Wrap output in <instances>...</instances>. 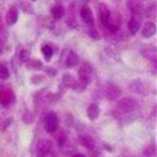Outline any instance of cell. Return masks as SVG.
<instances>
[{"label": "cell", "mask_w": 157, "mask_h": 157, "mask_svg": "<svg viewBox=\"0 0 157 157\" xmlns=\"http://www.w3.org/2000/svg\"><path fill=\"white\" fill-rule=\"evenodd\" d=\"M137 108V102L134 99V98H123L120 99L117 105H115V109H114V114L115 117H120V115H125L128 113H131L132 110H135Z\"/></svg>", "instance_id": "cell-1"}, {"label": "cell", "mask_w": 157, "mask_h": 157, "mask_svg": "<svg viewBox=\"0 0 157 157\" xmlns=\"http://www.w3.org/2000/svg\"><path fill=\"white\" fill-rule=\"evenodd\" d=\"M93 76H94V69H93V66L91 64H88V63H85L81 66V69L78 70V82H81L85 86H87L88 82L93 78Z\"/></svg>", "instance_id": "cell-2"}, {"label": "cell", "mask_w": 157, "mask_h": 157, "mask_svg": "<svg viewBox=\"0 0 157 157\" xmlns=\"http://www.w3.org/2000/svg\"><path fill=\"white\" fill-rule=\"evenodd\" d=\"M126 5L130 10L131 16H142L145 12V7L141 0H128Z\"/></svg>", "instance_id": "cell-3"}, {"label": "cell", "mask_w": 157, "mask_h": 157, "mask_svg": "<svg viewBox=\"0 0 157 157\" xmlns=\"http://www.w3.org/2000/svg\"><path fill=\"white\" fill-rule=\"evenodd\" d=\"M44 126L48 132H54L58 128V117L54 112H49L44 119Z\"/></svg>", "instance_id": "cell-4"}, {"label": "cell", "mask_w": 157, "mask_h": 157, "mask_svg": "<svg viewBox=\"0 0 157 157\" xmlns=\"http://www.w3.org/2000/svg\"><path fill=\"white\" fill-rule=\"evenodd\" d=\"M52 151V142L47 139H42L37 142V157H44L47 153H49Z\"/></svg>", "instance_id": "cell-5"}, {"label": "cell", "mask_w": 157, "mask_h": 157, "mask_svg": "<svg viewBox=\"0 0 157 157\" xmlns=\"http://www.w3.org/2000/svg\"><path fill=\"white\" fill-rule=\"evenodd\" d=\"M121 90L114 83H107L104 87V94L108 99H115L120 96Z\"/></svg>", "instance_id": "cell-6"}, {"label": "cell", "mask_w": 157, "mask_h": 157, "mask_svg": "<svg viewBox=\"0 0 157 157\" xmlns=\"http://www.w3.org/2000/svg\"><path fill=\"white\" fill-rule=\"evenodd\" d=\"M98 9V16H99V20L102 22V25L105 27L107 23H108V20H109V16H110V12H109V9L105 4H98L97 6Z\"/></svg>", "instance_id": "cell-7"}, {"label": "cell", "mask_w": 157, "mask_h": 157, "mask_svg": "<svg viewBox=\"0 0 157 157\" xmlns=\"http://www.w3.org/2000/svg\"><path fill=\"white\" fill-rule=\"evenodd\" d=\"M15 101V94L10 88H5L0 92V103L2 105H9Z\"/></svg>", "instance_id": "cell-8"}, {"label": "cell", "mask_w": 157, "mask_h": 157, "mask_svg": "<svg viewBox=\"0 0 157 157\" xmlns=\"http://www.w3.org/2000/svg\"><path fill=\"white\" fill-rule=\"evenodd\" d=\"M140 52H141V54L145 58H147V59H150L152 61L156 60V47L153 44H145V45H142Z\"/></svg>", "instance_id": "cell-9"}, {"label": "cell", "mask_w": 157, "mask_h": 157, "mask_svg": "<svg viewBox=\"0 0 157 157\" xmlns=\"http://www.w3.org/2000/svg\"><path fill=\"white\" fill-rule=\"evenodd\" d=\"M18 18V10L15 7V6H11L9 9V11L6 12V16H5V20H6V25L7 26H12L16 23Z\"/></svg>", "instance_id": "cell-10"}, {"label": "cell", "mask_w": 157, "mask_h": 157, "mask_svg": "<svg viewBox=\"0 0 157 157\" xmlns=\"http://www.w3.org/2000/svg\"><path fill=\"white\" fill-rule=\"evenodd\" d=\"M80 16L82 18V21L90 26H93V13L91 11V9L88 6H83L80 11Z\"/></svg>", "instance_id": "cell-11"}, {"label": "cell", "mask_w": 157, "mask_h": 157, "mask_svg": "<svg viewBox=\"0 0 157 157\" xmlns=\"http://www.w3.org/2000/svg\"><path fill=\"white\" fill-rule=\"evenodd\" d=\"M141 22H142V16H131L129 21V29L131 34H135L140 29Z\"/></svg>", "instance_id": "cell-12"}, {"label": "cell", "mask_w": 157, "mask_h": 157, "mask_svg": "<svg viewBox=\"0 0 157 157\" xmlns=\"http://www.w3.org/2000/svg\"><path fill=\"white\" fill-rule=\"evenodd\" d=\"M155 33H156V26H155L153 22L147 21L146 23H144V26H142V28H141V34H142L145 38H150V37H152Z\"/></svg>", "instance_id": "cell-13"}, {"label": "cell", "mask_w": 157, "mask_h": 157, "mask_svg": "<svg viewBox=\"0 0 157 157\" xmlns=\"http://www.w3.org/2000/svg\"><path fill=\"white\" fill-rule=\"evenodd\" d=\"M77 64H78V56H77V54L74 53V52H69V54L66 56V60H65V65L67 67H74Z\"/></svg>", "instance_id": "cell-14"}, {"label": "cell", "mask_w": 157, "mask_h": 157, "mask_svg": "<svg viewBox=\"0 0 157 157\" xmlns=\"http://www.w3.org/2000/svg\"><path fill=\"white\" fill-rule=\"evenodd\" d=\"M86 113H87V117L91 120H94L99 115V108H98L97 104H90L88 108H87V110H86Z\"/></svg>", "instance_id": "cell-15"}, {"label": "cell", "mask_w": 157, "mask_h": 157, "mask_svg": "<svg viewBox=\"0 0 157 157\" xmlns=\"http://www.w3.org/2000/svg\"><path fill=\"white\" fill-rule=\"evenodd\" d=\"M52 15H53V17L55 20H60L61 17H64L65 10H64V7L61 5H54L52 7Z\"/></svg>", "instance_id": "cell-16"}, {"label": "cell", "mask_w": 157, "mask_h": 157, "mask_svg": "<svg viewBox=\"0 0 157 157\" xmlns=\"http://www.w3.org/2000/svg\"><path fill=\"white\" fill-rule=\"evenodd\" d=\"M42 53H43L45 60H50V58L54 54V50H53L50 44H44V45H42Z\"/></svg>", "instance_id": "cell-17"}, {"label": "cell", "mask_w": 157, "mask_h": 157, "mask_svg": "<svg viewBox=\"0 0 157 157\" xmlns=\"http://www.w3.org/2000/svg\"><path fill=\"white\" fill-rule=\"evenodd\" d=\"M75 82H76V80L74 78V76H72L71 74H65V75L63 76V83H64L66 87H74Z\"/></svg>", "instance_id": "cell-18"}, {"label": "cell", "mask_w": 157, "mask_h": 157, "mask_svg": "<svg viewBox=\"0 0 157 157\" xmlns=\"http://www.w3.org/2000/svg\"><path fill=\"white\" fill-rule=\"evenodd\" d=\"M9 76H10V72H9V69H7L6 64L0 63V78L6 80V78H9Z\"/></svg>", "instance_id": "cell-19"}, {"label": "cell", "mask_w": 157, "mask_h": 157, "mask_svg": "<svg viewBox=\"0 0 157 157\" xmlns=\"http://www.w3.org/2000/svg\"><path fill=\"white\" fill-rule=\"evenodd\" d=\"M27 66H28V69H34V70H37V69H40V67H42V63H40L39 60H37V59H29V60L27 61Z\"/></svg>", "instance_id": "cell-20"}, {"label": "cell", "mask_w": 157, "mask_h": 157, "mask_svg": "<svg viewBox=\"0 0 157 157\" xmlns=\"http://www.w3.org/2000/svg\"><path fill=\"white\" fill-rule=\"evenodd\" d=\"M80 142H81L83 146H86L87 148H92V147H93V140H92L91 137H88V136H82V137L80 139Z\"/></svg>", "instance_id": "cell-21"}, {"label": "cell", "mask_w": 157, "mask_h": 157, "mask_svg": "<svg viewBox=\"0 0 157 157\" xmlns=\"http://www.w3.org/2000/svg\"><path fill=\"white\" fill-rule=\"evenodd\" d=\"M29 56H31V54H29V52L26 50V49L21 50V53H20V55H18V58H20V60H21L22 63H27V61L29 60Z\"/></svg>", "instance_id": "cell-22"}, {"label": "cell", "mask_w": 157, "mask_h": 157, "mask_svg": "<svg viewBox=\"0 0 157 157\" xmlns=\"http://www.w3.org/2000/svg\"><path fill=\"white\" fill-rule=\"evenodd\" d=\"M22 120H23L26 124H31V123L33 121V115H32V113H29L28 110H26L25 114H23V117H22Z\"/></svg>", "instance_id": "cell-23"}, {"label": "cell", "mask_w": 157, "mask_h": 157, "mask_svg": "<svg viewBox=\"0 0 157 157\" xmlns=\"http://www.w3.org/2000/svg\"><path fill=\"white\" fill-rule=\"evenodd\" d=\"M21 6H22V9H23V11H25V12L33 13V7L29 5V2H28V5H26V2H25V1H22V2H21Z\"/></svg>", "instance_id": "cell-24"}, {"label": "cell", "mask_w": 157, "mask_h": 157, "mask_svg": "<svg viewBox=\"0 0 157 157\" xmlns=\"http://www.w3.org/2000/svg\"><path fill=\"white\" fill-rule=\"evenodd\" d=\"M153 153H155V147H153V146H147V147L145 148V151H144V155L147 156V157L152 156Z\"/></svg>", "instance_id": "cell-25"}, {"label": "cell", "mask_w": 157, "mask_h": 157, "mask_svg": "<svg viewBox=\"0 0 157 157\" xmlns=\"http://www.w3.org/2000/svg\"><path fill=\"white\" fill-rule=\"evenodd\" d=\"M146 16L150 17V18H153V17H155V5H151V6L147 9V11H146Z\"/></svg>", "instance_id": "cell-26"}, {"label": "cell", "mask_w": 157, "mask_h": 157, "mask_svg": "<svg viewBox=\"0 0 157 157\" xmlns=\"http://www.w3.org/2000/svg\"><path fill=\"white\" fill-rule=\"evenodd\" d=\"M31 81H32V83L37 85V83H39V82L43 81V76H40V75H34V76H32Z\"/></svg>", "instance_id": "cell-27"}, {"label": "cell", "mask_w": 157, "mask_h": 157, "mask_svg": "<svg viewBox=\"0 0 157 157\" xmlns=\"http://www.w3.org/2000/svg\"><path fill=\"white\" fill-rule=\"evenodd\" d=\"M66 25L70 26V27H76V21L72 17H67L66 18Z\"/></svg>", "instance_id": "cell-28"}, {"label": "cell", "mask_w": 157, "mask_h": 157, "mask_svg": "<svg viewBox=\"0 0 157 157\" xmlns=\"http://www.w3.org/2000/svg\"><path fill=\"white\" fill-rule=\"evenodd\" d=\"M44 157H56V155H55V153H52V152H49V153H47Z\"/></svg>", "instance_id": "cell-29"}, {"label": "cell", "mask_w": 157, "mask_h": 157, "mask_svg": "<svg viewBox=\"0 0 157 157\" xmlns=\"http://www.w3.org/2000/svg\"><path fill=\"white\" fill-rule=\"evenodd\" d=\"M74 157H85V156H83V155H75Z\"/></svg>", "instance_id": "cell-30"}, {"label": "cell", "mask_w": 157, "mask_h": 157, "mask_svg": "<svg viewBox=\"0 0 157 157\" xmlns=\"http://www.w3.org/2000/svg\"><path fill=\"white\" fill-rule=\"evenodd\" d=\"M82 2H87V1H91V0H81Z\"/></svg>", "instance_id": "cell-31"}, {"label": "cell", "mask_w": 157, "mask_h": 157, "mask_svg": "<svg viewBox=\"0 0 157 157\" xmlns=\"http://www.w3.org/2000/svg\"><path fill=\"white\" fill-rule=\"evenodd\" d=\"M0 54H1V43H0Z\"/></svg>", "instance_id": "cell-32"}, {"label": "cell", "mask_w": 157, "mask_h": 157, "mask_svg": "<svg viewBox=\"0 0 157 157\" xmlns=\"http://www.w3.org/2000/svg\"><path fill=\"white\" fill-rule=\"evenodd\" d=\"M32 1H36V0H32Z\"/></svg>", "instance_id": "cell-33"}]
</instances>
